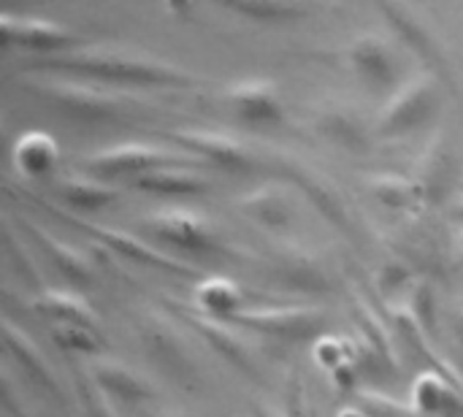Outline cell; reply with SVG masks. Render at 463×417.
<instances>
[{
  "mask_svg": "<svg viewBox=\"0 0 463 417\" xmlns=\"http://www.w3.org/2000/svg\"><path fill=\"white\" fill-rule=\"evenodd\" d=\"M24 225H27L30 236L35 239V244L43 250V255H46L68 280H73V282H92L95 269H92V263L87 261V255H84L81 250H76L73 244L62 242L60 236L49 233V231H43V228H38V225H30V223H24Z\"/></svg>",
  "mask_w": 463,
  "mask_h": 417,
  "instance_id": "obj_15",
  "label": "cell"
},
{
  "mask_svg": "<svg viewBox=\"0 0 463 417\" xmlns=\"http://www.w3.org/2000/svg\"><path fill=\"white\" fill-rule=\"evenodd\" d=\"M453 328H456V336H458V342L463 345V307L458 309V315L453 317Z\"/></svg>",
  "mask_w": 463,
  "mask_h": 417,
  "instance_id": "obj_27",
  "label": "cell"
},
{
  "mask_svg": "<svg viewBox=\"0 0 463 417\" xmlns=\"http://www.w3.org/2000/svg\"><path fill=\"white\" fill-rule=\"evenodd\" d=\"M92 377L95 383L106 391V393H114L117 399L122 402H146L152 399V391L144 385V380L130 372L128 366L117 364V361H100L92 366Z\"/></svg>",
  "mask_w": 463,
  "mask_h": 417,
  "instance_id": "obj_17",
  "label": "cell"
},
{
  "mask_svg": "<svg viewBox=\"0 0 463 417\" xmlns=\"http://www.w3.org/2000/svg\"><path fill=\"white\" fill-rule=\"evenodd\" d=\"M380 3V8L385 11V19L402 33V38L418 52V54H423L426 60H431L434 65H439V52H437V43H434V38L426 33V27L412 16V14H407V11H402L393 0H377Z\"/></svg>",
  "mask_w": 463,
  "mask_h": 417,
  "instance_id": "obj_21",
  "label": "cell"
},
{
  "mask_svg": "<svg viewBox=\"0 0 463 417\" xmlns=\"http://www.w3.org/2000/svg\"><path fill=\"white\" fill-rule=\"evenodd\" d=\"M415 404L429 415H461L463 404L439 374H423L415 385Z\"/></svg>",
  "mask_w": 463,
  "mask_h": 417,
  "instance_id": "obj_22",
  "label": "cell"
},
{
  "mask_svg": "<svg viewBox=\"0 0 463 417\" xmlns=\"http://www.w3.org/2000/svg\"><path fill=\"white\" fill-rule=\"evenodd\" d=\"M461 247H463V233H461Z\"/></svg>",
  "mask_w": 463,
  "mask_h": 417,
  "instance_id": "obj_29",
  "label": "cell"
},
{
  "mask_svg": "<svg viewBox=\"0 0 463 417\" xmlns=\"http://www.w3.org/2000/svg\"><path fill=\"white\" fill-rule=\"evenodd\" d=\"M220 8L255 22H290L309 16L315 0H212Z\"/></svg>",
  "mask_w": 463,
  "mask_h": 417,
  "instance_id": "obj_16",
  "label": "cell"
},
{
  "mask_svg": "<svg viewBox=\"0 0 463 417\" xmlns=\"http://www.w3.org/2000/svg\"><path fill=\"white\" fill-rule=\"evenodd\" d=\"M22 90L79 122L117 119L125 109L138 103L122 90H106V84H87L84 79L52 73H33V79L22 81Z\"/></svg>",
  "mask_w": 463,
  "mask_h": 417,
  "instance_id": "obj_2",
  "label": "cell"
},
{
  "mask_svg": "<svg viewBox=\"0 0 463 417\" xmlns=\"http://www.w3.org/2000/svg\"><path fill=\"white\" fill-rule=\"evenodd\" d=\"M372 193L388 209H415L420 206L426 187L399 174H377L372 176Z\"/></svg>",
  "mask_w": 463,
  "mask_h": 417,
  "instance_id": "obj_20",
  "label": "cell"
},
{
  "mask_svg": "<svg viewBox=\"0 0 463 417\" xmlns=\"http://www.w3.org/2000/svg\"><path fill=\"white\" fill-rule=\"evenodd\" d=\"M35 307L60 323L90 326V328L95 326V309L79 293H71V290H43L38 296Z\"/></svg>",
  "mask_w": 463,
  "mask_h": 417,
  "instance_id": "obj_18",
  "label": "cell"
},
{
  "mask_svg": "<svg viewBox=\"0 0 463 417\" xmlns=\"http://www.w3.org/2000/svg\"><path fill=\"white\" fill-rule=\"evenodd\" d=\"M149 228L157 239L165 244L184 250V252H212L220 247L214 228L190 209H163L155 212L149 220Z\"/></svg>",
  "mask_w": 463,
  "mask_h": 417,
  "instance_id": "obj_9",
  "label": "cell"
},
{
  "mask_svg": "<svg viewBox=\"0 0 463 417\" xmlns=\"http://www.w3.org/2000/svg\"><path fill=\"white\" fill-rule=\"evenodd\" d=\"M228 103L244 125H282L285 103L277 81L271 79H241L228 87Z\"/></svg>",
  "mask_w": 463,
  "mask_h": 417,
  "instance_id": "obj_8",
  "label": "cell"
},
{
  "mask_svg": "<svg viewBox=\"0 0 463 417\" xmlns=\"http://www.w3.org/2000/svg\"><path fill=\"white\" fill-rule=\"evenodd\" d=\"M3 43L33 52L38 57L62 54L79 49L84 38L71 27L43 19V16H22V14H3Z\"/></svg>",
  "mask_w": 463,
  "mask_h": 417,
  "instance_id": "obj_5",
  "label": "cell"
},
{
  "mask_svg": "<svg viewBox=\"0 0 463 417\" xmlns=\"http://www.w3.org/2000/svg\"><path fill=\"white\" fill-rule=\"evenodd\" d=\"M65 220H68L71 225L87 231L95 242L106 244L109 250H114V252H119L122 258H130V261H136V263H141V266H149V269H157V271H174V274L187 271V266H184L182 261H176V258H171V255H165V252H157L155 247L144 244L141 239L125 233V231H119V228L100 225V223H81V220H76V217H65Z\"/></svg>",
  "mask_w": 463,
  "mask_h": 417,
  "instance_id": "obj_11",
  "label": "cell"
},
{
  "mask_svg": "<svg viewBox=\"0 0 463 417\" xmlns=\"http://www.w3.org/2000/svg\"><path fill=\"white\" fill-rule=\"evenodd\" d=\"M11 160L14 168L27 176V179H41L46 174H52L60 163V147L57 141L43 133V130H27L16 138L14 149H11Z\"/></svg>",
  "mask_w": 463,
  "mask_h": 417,
  "instance_id": "obj_12",
  "label": "cell"
},
{
  "mask_svg": "<svg viewBox=\"0 0 463 417\" xmlns=\"http://www.w3.org/2000/svg\"><path fill=\"white\" fill-rule=\"evenodd\" d=\"M442 103V81L437 73H415L402 81L380 111L377 130L385 138H399L429 125Z\"/></svg>",
  "mask_w": 463,
  "mask_h": 417,
  "instance_id": "obj_3",
  "label": "cell"
},
{
  "mask_svg": "<svg viewBox=\"0 0 463 417\" xmlns=\"http://www.w3.org/2000/svg\"><path fill=\"white\" fill-rule=\"evenodd\" d=\"M244 209L260 220L263 225H271V228H279L288 223V204L279 193H252L250 198L241 201Z\"/></svg>",
  "mask_w": 463,
  "mask_h": 417,
  "instance_id": "obj_24",
  "label": "cell"
},
{
  "mask_svg": "<svg viewBox=\"0 0 463 417\" xmlns=\"http://www.w3.org/2000/svg\"><path fill=\"white\" fill-rule=\"evenodd\" d=\"M456 217H458V220H463V198L458 201V204H456Z\"/></svg>",
  "mask_w": 463,
  "mask_h": 417,
  "instance_id": "obj_28",
  "label": "cell"
},
{
  "mask_svg": "<svg viewBox=\"0 0 463 417\" xmlns=\"http://www.w3.org/2000/svg\"><path fill=\"white\" fill-rule=\"evenodd\" d=\"M347 62L353 73L374 92H385L391 87H399V62L391 49V43L377 33H364L350 41L347 46Z\"/></svg>",
  "mask_w": 463,
  "mask_h": 417,
  "instance_id": "obj_6",
  "label": "cell"
},
{
  "mask_svg": "<svg viewBox=\"0 0 463 417\" xmlns=\"http://www.w3.org/2000/svg\"><path fill=\"white\" fill-rule=\"evenodd\" d=\"M54 339L68 347V350H76V353H95L98 350V342H95V334L90 326H73V323H62L60 328H54Z\"/></svg>",
  "mask_w": 463,
  "mask_h": 417,
  "instance_id": "obj_25",
  "label": "cell"
},
{
  "mask_svg": "<svg viewBox=\"0 0 463 417\" xmlns=\"http://www.w3.org/2000/svg\"><path fill=\"white\" fill-rule=\"evenodd\" d=\"M130 187L138 190V193L182 198V195H203V193H209V179L190 171L187 166H165V168H155V171L133 176Z\"/></svg>",
  "mask_w": 463,
  "mask_h": 417,
  "instance_id": "obj_13",
  "label": "cell"
},
{
  "mask_svg": "<svg viewBox=\"0 0 463 417\" xmlns=\"http://www.w3.org/2000/svg\"><path fill=\"white\" fill-rule=\"evenodd\" d=\"M236 320L252 331H260V334L277 336V339H304V336L317 334V328H320V312H315L309 307L247 309V312H239Z\"/></svg>",
  "mask_w": 463,
  "mask_h": 417,
  "instance_id": "obj_10",
  "label": "cell"
},
{
  "mask_svg": "<svg viewBox=\"0 0 463 417\" xmlns=\"http://www.w3.org/2000/svg\"><path fill=\"white\" fill-rule=\"evenodd\" d=\"M195 299L209 317H236L241 312V290L220 277H209L195 288Z\"/></svg>",
  "mask_w": 463,
  "mask_h": 417,
  "instance_id": "obj_19",
  "label": "cell"
},
{
  "mask_svg": "<svg viewBox=\"0 0 463 417\" xmlns=\"http://www.w3.org/2000/svg\"><path fill=\"white\" fill-rule=\"evenodd\" d=\"M201 163L195 155L184 152V149H165L157 144H146V141H122L98 152H90L84 157V166L92 174L100 176H138L155 168H165V166H195Z\"/></svg>",
  "mask_w": 463,
  "mask_h": 417,
  "instance_id": "obj_4",
  "label": "cell"
},
{
  "mask_svg": "<svg viewBox=\"0 0 463 417\" xmlns=\"http://www.w3.org/2000/svg\"><path fill=\"white\" fill-rule=\"evenodd\" d=\"M168 138L174 144H179V149L195 155L201 163H214L225 171H247L255 163L252 152L241 141H236L225 133H217V130L176 128L168 133Z\"/></svg>",
  "mask_w": 463,
  "mask_h": 417,
  "instance_id": "obj_7",
  "label": "cell"
},
{
  "mask_svg": "<svg viewBox=\"0 0 463 417\" xmlns=\"http://www.w3.org/2000/svg\"><path fill=\"white\" fill-rule=\"evenodd\" d=\"M54 193L73 212H98V209H106L109 204L117 201V187L98 182V179L79 176V174L60 176L54 182Z\"/></svg>",
  "mask_w": 463,
  "mask_h": 417,
  "instance_id": "obj_14",
  "label": "cell"
},
{
  "mask_svg": "<svg viewBox=\"0 0 463 417\" xmlns=\"http://www.w3.org/2000/svg\"><path fill=\"white\" fill-rule=\"evenodd\" d=\"M5 345H8V350L19 358V364L24 366V372H27L35 383H41V385H46L52 393H57V383H54L49 366L43 364L38 347L30 342V336H27L24 331H16L14 323H5Z\"/></svg>",
  "mask_w": 463,
  "mask_h": 417,
  "instance_id": "obj_23",
  "label": "cell"
},
{
  "mask_svg": "<svg viewBox=\"0 0 463 417\" xmlns=\"http://www.w3.org/2000/svg\"><path fill=\"white\" fill-rule=\"evenodd\" d=\"M24 73H52L71 79H92L98 84L111 87H157V90H190L201 84V76L171 65L165 60L149 54H133L119 49H71L62 54L35 57L24 68Z\"/></svg>",
  "mask_w": 463,
  "mask_h": 417,
  "instance_id": "obj_1",
  "label": "cell"
},
{
  "mask_svg": "<svg viewBox=\"0 0 463 417\" xmlns=\"http://www.w3.org/2000/svg\"><path fill=\"white\" fill-rule=\"evenodd\" d=\"M193 3H195V0H165L168 11H174V14H187V11L193 8Z\"/></svg>",
  "mask_w": 463,
  "mask_h": 417,
  "instance_id": "obj_26",
  "label": "cell"
}]
</instances>
